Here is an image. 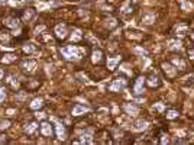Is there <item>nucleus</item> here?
Returning a JSON list of instances; mask_svg holds the SVG:
<instances>
[{
  "label": "nucleus",
  "mask_w": 194,
  "mask_h": 145,
  "mask_svg": "<svg viewBox=\"0 0 194 145\" xmlns=\"http://www.w3.org/2000/svg\"><path fill=\"white\" fill-rule=\"evenodd\" d=\"M61 54H62V57H64L65 60H70V61H73V60H77V58L80 57V49L77 48V47L68 45V47H64V48H61Z\"/></svg>",
  "instance_id": "nucleus-1"
},
{
  "label": "nucleus",
  "mask_w": 194,
  "mask_h": 145,
  "mask_svg": "<svg viewBox=\"0 0 194 145\" xmlns=\"http://www.w3.org/2000/svg\"><path fill=\"white\" fill-rule=\"evenodd\" d=\"M54 32H55V35L59 38V39H64L65 36H67V28H65V25L59 23L55 26V29H54Z\"/></svg>",
  "instance_id": "nucleus-2"
},
{
  "label": "nucleus",
  "mask_w": 194,
  "mask_h": 145,
  "mask_svg": "<svg viewBox=\"0 0 194 145\" xmlns=\"http://www.w3.org/2000/svg\"><path fill=\"white\" fill-rule=\"evenodd\" d=\"M122 57H119V55H116V57H109L107 58V68L112 71V70H115L116 68V65L120 63Z\"/></svg>",
  "instance_id": "nucleus-3"
},
{
  "label": "nucleus",
  "mask_w": 194,
  "mask_h": 145,
  "mask_svg": "<svg viewBox=\"0 0 194 145\" xmlns=\"http://www.w3.org/2000/svg\"><path fill=\"white\" fill-rule=\"evenodd\" d=\"M126 86V81L123 80V78H118V80H115L112 84H110V90L112 92H119L120 89H123Z\"/></svg>",
  "instance_id": "nucleus-4"
},
{
  "label": "nucleus",
  "mask_w": 194,
  "mask_h": 145,
  "mask_svg": "<svg viewBox=\"0 0 194 145\" xmlns=\"http://www.w3.org/2000/svg\"><path fill=\"white\" fill-rule=\"evenodd\" d=\"M86 112H89V107H87V106H81V104L74 106L73 110H71V113H73L74 116H80V115H83V113H86Z\"/></svg>",
  "instance_id": "nucleus-5"
},
{
  "label": "nucleus",
  "mask_w": 194,
  "mask_h": 145,
  "mask_svg": "<svg viewBox=\"0 0 194 145\" xmlns=\"http://www.w3.org/2000/svg\"><path fill=\"white\" fill-rule=\"evenodd\" d=\"M35 67H36V63L32 61V60H28V61H23V63H22V68L28 72H32L35 70Z\"/></svg>",
  "instance_id": "nucleus-6"
},
{
  "label": "nucleus",
  "mask_w": 194,
  "mask_h": 145,
  "mask_svg": "<svg viewBox=\"0 0 194 145\" xmlns=\"http://www.w3.org/2000/svg\"><path fill=\"white\" fill-rule=\"evenodd\" d=\"M41 134L44 136H51L52 135V128H51V125H49L48 122H44L41 125Z\"/></svg>",
  "instance_id": "nucleus-7"
},
{
  "label": "nucleus",
  "mask_w": 194,
  "mask_h": 145,
  "mask_svg": "<svg viewBox=\"0 0 194 145\" xmlns=\"http://www.w3.org/2000/svg\"><path fill=\"white\" fill-rule=\"evenodd\" d=\"M146 129H148V122L146 121H138L133 125V131H136V132H142Z\"/></svg>",
  "instance_id": "nucleus-8"
},
{
  "label": "nucleus",
  "mask_w": 194,
  "mask_h": 145,
  "mask_svg": "<svg viewBox=\"0 0 194 145\" xmlns=\"http://www.w3.org/2000/svg\"><path fill=\"white\" fill-rule=\"evenodd\" d=\"M123 107H125V110L127 112V115H132V116H135V115H138V113H139V109H138L136 106L130 104V103H126Z\"/></svg>",
  "instance_id": "nucleus-9"
},
{
  "label": "nucleus",
  "mask_w": 194,
  "mask_h": 145,
  "mask_svg": "<svg viewBox=\"0 0 194 145\" xmlns=\"http://www.w3.org/2000/svg\"><path fill=\"white\" fill-rule=\"evenodd\" d=\"M55 131H57L58 139H64V138H65V128H64L61 123H57V125H55Z\"/></svg>",
  "instance_id": "nucleus-10"
},
{
  "label": "nucleus",
  "mask_w": 194,
  "mask_h": 145,
  "mask_svg": "<svg viewBox=\"0 0 194 145\" xmlns=\"http://www.w3.org/2000/svg\"><path fill=\"white\" fill-rule=\"evenodd\" d=\"M81 141L80 142H87V144H91L93 142V136H91V131H87V132H81Z\"/></svg>",
  "instance_id": "nucleus-11"
},
{
  "label": "nucleus",
  "mask_w": 194,
  "mask_h": 145,
  "mask_svg": "<svg viewBox=\"0 0 194 145\" xmlns=\"http://www.w3.org/2000/svg\"><path fill=\"white\" fill-rule=\"evenodd\" d=\"M144 77H139L138 80H136V84H135V93L136 95H141V93H144V89H142V84H144Z\"/></svg>",
  "instance_id": "nucleus-12"
},
{
  "label": "nucleus",
  "mask_w": 194,
  "mask_h": 145,
  "mask_svg": "<svg viewBox=\"0 0 194 145\" xmlns=\"http://www.w3.org/2000/svg\"><path fill=\"white\" fill-rule=\"evenodd\" d=\"M42 106H44V100L42 99H33L32 103H30V109H33V110H38Z\"/></svg>",
  "instance_id": "nucleus-13"
},
{
  "label": "nucleus",
  "mask_w": 194,
  "mask_h": 145,
  "mask_svg": "<svg viewBox=\"0 0 194 145\" xmlns=\"http://www.w3.org/2000/svg\"><path fill=\"white\" fill-rule=\"evenodd\" d=\"M4 25H6L7 28L13 29V28H18L19 22H18V19H16V18H7V19L4 21Z\"/></svg>",
  "instance_id": "nucleus-14"
},
{
  "label": "nucleus",
  "mask_w": 194,
  "mask_h": 145,
  "mask_svg": "<svg viewBox=\"0 0 194 145\" xmlns=\"http://www.w3.org/2000/svg\"><path fill=\"white\" fill-rule=\"evenodd\" d=\"M180 6H181V9L186 10V12H190V10L194 9L193 3H191V1H186V0H181V1H180Z\"/></svg>",
  "instance_id": "nucleus-15"
},
{
  "label": "nucleus",
  "mask_w": 194,
  "mask_h": 145,
  "mask_svg": "<svg viewBox=\"0 0 194 145\" xmlns=\"http://www.w3.org/2000/svg\"><path fill=\"white\" fill-rule=\"evenodd\" d=\"M36 128H38V123L29 122V123H26V126H25V132H26V134H33V132L36 131Z\"/></svg>",
  "instance_id": "nucleus-16"
},
{
  "label": "nucleus",
  "mask_w": 194,
  "mask_h": 145,
  "mask_svg": "<svg viewBox=\"0 0 194 145\" xmlns=\"http://www.w3.org/2000/svg\"><path fill=\"white\" fill-rule=\"evenodd\" d=\"M142 22L146 25L154 23V22H155V15H154V13H145L144 18H142Z\"/></svg>",
  "instance_id": "nucleus-17"
},
{
  "label": "nucleus",
  "mask_w": 194,
  "mask_h": 145,
  "mask_svg": "<svg viewBox=\"0 0 194 145\" xmlns=\"http://www.w3.org/2000/svg\"><path fill=\"white\" fill-rule=\"evenodd\" d=\"M168 48L170 49H181V41H178V39H170V41H168Z\"/></svg>",
  "instance_id": "nucleus-18"
},
{
  "label": "nucleus",
  "mask_w": 194,
  "mask_h": 145,
  "mask_svg": "<svg viewBox=\"0 0 194 145\" xmlns=\"http://www.w3.org/2000/svg\"><path fill=\"white\" fill-rule=\"evenodd\" d=\"M162 68H164V71L168 74V77H174L175 75V70H174V67L171 64H162Z\"/></svg>",
  "instance_id": "nucleus-19"
},
{
  "label": "nucleus",
  "mask_w": 194,
  "mask_h": 145,
  "mask_svg": "<svg viewBox=\"0 0 194 145\" xmlns=\"http://www.w3.org/2000/svg\"><path fill=\"white\" fill-rule=\"evenodd\" d=\"M81 38H83V33H81V31H80V29H74L73 35H71V41H73V42H78Z\"/></svg>",
  "instance_id": "nucleus-20"
},
{
  "label": "nucleus",
  "mask_w": 194,
  "mask_h": 145,
  "mask_svg": "<svg viewBox=\"0 0 194 145\" xmlns=\"http://www.w3.org/2000/svg\"><path fill=\"white\" fill-rule=\"evenodd\" d=\"M148 84H149L151 87H155V86L159 84V78H158L156 75H151V77L148 78Z\"/></svg>",
  "instance_id": "nucleus-21"
},
{
  "label": "nucleus",
  "mask_w": 194,
  "mask_h": 145,
  "mask_svg": "<svg viewBox=\"0 0 194 145\" xmlns=\"http://www.w3.org/2000/svg\"><path fill=\"white\" fill-rule=\"evenodd\" d=\"M16 60V57L13 55V54H6L3 58H1V61L4 63V64H9V63H13Z\"/></svg>",
  "instance_id": "nucleus-22"
},
{
  "label": "nucleus",
  "mask_w": 194,
  "mask_h": 145,
  "mask_svg": "<svg viewBox=\"0 0 194 145\" xmlns=\"http://www.w3.org/2000/svg\"><path fill=\"white\" fill-rule=\"evenodd\" d=\"M101 60V51L100 49H96L94 52H93V57H91V61L94 63V64H97L98 61Z\"/></svg>",
  "instance_id": "nucleus-23"
},
{
  "label": "nucleus",
  "mask_w": 194,
  "mask_h": 145,
  "mask_svg": "<svg viewBox=\"0 0 194 145\" xmlns=\"http://www.w3.org/2000/svg\"><path fill=\"white\" fill-rule=\"evenodd\" d=\"M133 52L136 54V55H141V57H146L148 55V51L145 48H141V47H135L133 48Z\"/></svg>",
  "instance_id": "nucleus-24"
},
{
  "label": "nucleus",
  "mask_w": 194,
  "mask_h": 145,
  "mask_svg": "<svg viewBox=\"0 0 194 145\" xmlns=\"http://www.w3.org/2000/svg\"><path fill=\"white\" fill-rule=\"evenodd\" d=\"M172 64H174L175 67H178L180 70H184V67H186V63H184L183 60H178V58H174V60H172Z\"/></svg>",
  "instance_id": "nucleus-25"
},
{
  "label": "nucleus",
  "mask_w": 194,
  "mask_h": 145,
  "mask_svg": "<svg viewBox=\"0 0 194 145\" xmlns=\"http://www.w3.org/2000/svg\"><path fill=\"white\" fill-rule=\"evenodd\" d=\"M23 51L25 52H28V54H32V52H35L36 51V47L33 45V44H25V47H23Z\"/></svg>",
  "instance_id": "nucleus-26"
},
{
  "label": "nucleus",
  "mask_w": 194,
  "mask_h": 145,
  "mask_svg": "<svg viewBox=\"0 0 194 145\" xmlns=\"http://www.w3.org/2000/svg\"><path fill=\"white\" fill-rule=\"evenodd\" d=\"M116 25H118V22H116V19H113V18H110V19H107V21H106V26H107V28H110V29H112V28H115Z\"/></svg>",
  "instance_id": "nucleus-27"
},
{
  "label": "nucleus",
  "mask_w": 194,
  "mask_h": 145,
  "mask_svg": "<svg viewBox=\"0 0 194 145\" xmlns=\"http://www.w3.org/2000/svg\"><path fill=\"white\" fill-rule=\"evenodd\" d=\"M129 6H130V1H126V3L123 4V7H122V12H123V13H129V12H132Z\"/></svg>",
  "instance_id": "nucleus-28"
},
{
  "label": "nucleus",
  "mask_w": 194,
  "mask_h": 145,
  "mask_svg": "<svg viewBox=\"0 0 194 145\" xmlns=\"http://www.w3.org/2000/svg\"><path fill=\"white\" fill-rule=\"evenodd\" d=\"M177 116H178V112L177 110H168V113H167V118L168 119H174Z\"/></svg>",
  "instance_id": "nucleus-29"
},
{
  "label": "nucleus",
  "mask_w": 194,
  "mask_h": 145,
  "mask_svg": "<svg viewBox=\"0 0 194 145\" xmlns=\"http://www.w3.org/2000/svg\"><path fill=\"white\" fill-rule=\"evenodd\" d=\"M9 125H10V122H9V121L1 122V123H0V129H7V128H9Z\"/></svg>",
  "instance_id": "nucleus-30"
},
{
  "label": "nucleus",
  "mask_w": 194,
  "mask_h": 145,
  "mask_svg": "<svg viewBox=\"0 0 194 145\" xmlns=\"http://www.w3.org/2000/svg\"><path fill=\"white\" fill-rule=\"evenodd\" d=\"M154 109H156V110L161 112V110H164V104H162V103H155V104H154Z\"/></svg>",
  "instance_id": "nucleus-31"
},
{
  "label": "nucleus",
  "mask_w": 194,
  "mask_h": 145,
  "mask_svg": "<svg viewBox=\"0 0 194 145\" xmlns=\"http://www.w3.org/2000/svg\"><path fill=\"white\" fill-rule=\"evenodd\" d=\"M6 97V89H0V102H3Z\"/></svg>",
  "instance_id": "nucleus-32"
},
{
  "label": "nucleus",
  "mask_w": 194,
  "mask_h": 145,
  "mask_svg": "<svg viewBox=\"0 0 194 145\" xmlns=\"http://www.w3.org/2000/svg\"><path fill=\"white\" fill-rule=\"evenodd\" d=\"M170 142V139H168V136L167 135H162V139H161V144H168Z\"/></svg>",
  "instance_id": "nucleus-33"
},
{
  "label": "nucleus",
  "mask_w": 194,
  "mask_h": 145,
  "mask_svg": "<svg viewBox=\"0 0 194 145\" xmlns=\"http://www.w3.org/2000/svg\"><path fill=\"white\" fill-rule=\"evenodd\" d=\"M188 55H190V58H191V60H194V49L188 51Z\"/></svg>",
  "instance_id": "nucleus-34"
},
{
  "label": "nucleus",
  "mask_w": 194,
  "mask_h": 145,
  "mask_svg": "<svg viewBox=\"0 0 194 145\" xmlns=\"http://www.w3.org/2000/svg\"><path fill=\"white\" fill-rule=\"evenodd\" d=\"M3 77H4V71H3V70H1V68H0V80H1V78H3Z\"/></svg>",
  "instance_id": "nucleus-35"
},
{
  "label": "nucleus",
  "mask_w": 194,
  "mask_h": 145,
  "mask_svg": "<svg viewBox=\"0 0 194 145\" xmlns=\"http://www.w3.org/2000/svg\"><path fill=\"white\" fill-rule=\"evenodd\" d=\"M191 38H193V39H194V33H193V35H191Z\"/></svg>",
  "instance_id": "nucleus-36"
}]
</instances>
